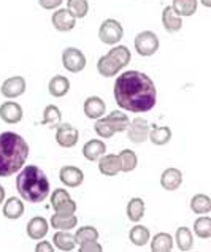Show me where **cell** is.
<instances>
[{
    "mask_svg": "<svg viewBox=\"0 0 211 252\" xmlns=\"http://www.w3.org/2000/svg\"><path fill=\"white\" fill-rule=\"evenodd\" d=\"M114 100L118 106L130 113L151 111L157 103V89L146 73L129 70L116 78Z\"/></svg>",
    "mask_w": 211,
    "mask_h": 252,
    "instance_id": "cell-1",
    "label": "cell"
},
{
    "mask_svg": "<svg viewBox=\"0 0 211 252\" xmlns=\"http://www.w3.org/2000/svg\"><path fill=\"white\" fill-rule=\"evenodd\" d=\"M29 157V145L14 132L0 133V178H8L24 167Z\"/></svg>",
    "mask_w": 211,
    "mask_h": 252,
    "instance_id": "cell-2",
    "label": "cell"
},
{
    "mask_svg": "<svg viewBox=\"0 0 211 252\" xmlns=\"http://www.w3.org/2000/svg\"><path fill=\"white\" fill-rule=\"evenodd\" d=\"M16 189L21 198L29 203H41L49 195V181L46 173L37 165H27L18 171Z\"/></svg>",
    "mask_w": 211,
    "mask_h": 252,
    "instance_id": "cell-3",
    "label": "cell"
},
{
    "mask_svg": "<svg viewBox=\"0 0 211 252\" xmlns=\"http://www.w3.org/2000/svg\"><path fill=\"white\" fill-rule=\"evenodd\" d=\"M124 37V29L116 19H105L99 29V38L105 45H116Z\"/></svg>",
    "mask_w": 211,
    "mask_h": 252,
    "instance_id": "cell-4",
    "label": "cell"
},
{
    "mask_svg": "<svg viewBox=\"0 0 211 252\" xmlns=\"http://www.w3.org/2000/svg\"><path fill=\"white\" fill-rule=\"evenodd\" d=\"M134 43H135V51L141 57H151L152 54H156L159 49V38H157V35L151 31L140 32L135 37Z\"/></svg>",
    "mask_w": 211,
    "mask_h": 252,
    "instance_id": "cell-5",
    "label": "cell"
},
{
    "mask_svg": "<svg viewBox=\"0 0 211 252\" xmlns=\"http://www.w3.org/2000/svg\"><path fill=\"white\" fill-rule=\"evenodd\" d=\"M62 65L70 73H79L86 67V56L78 48H65L62 53Z\"/></svg>",
    "mask_w": 211,
    "mask_h": 252,
    "instance_id": "cell-6",
    "label": "cell"
},
{
    "mask_svg": "<svg viewBox=\"0 0 211 252\" xmlns=\"http://www.w3.org/2000/svg\"><path fill=\"white\" fill-rule=\"evenodd\" d=\"M51 206L57 214H75L76 203L65 189H56L51 193Z\"/></svg>",
    "mask_w": 211,
    "mask_h": 252,
    "instance_id": "cell-7",
    "label": "cell"
},
{
    "mask_svg": "<svg viewBox=\"0 0 211 252\" xmlns=\"http://www.w3.org/2000/svg\"><path fill=\"white\" fill-rule=\"evenodd\" d=\"M79 138V132L78 128H75L71 124H64L56 126V141L57 145L62 148H73Z\"/></svg>",
    "mask_w": 211,
    "mask_h": 252,
    "instance_id": "cell-8",
    "label": "cell"
},
{
    "mask_svg": "<svg viewBox=\"0 0 211 252\" xmlns=\"http://www.w3.org/2000/svg\"><path fill=\"white\" fill-rule=\"evenodd\" d=\"M149 122L143 118H135L134 121L129 122L127 127V138L132 143H144L148 140L149 135Z\"/></svg>",
    "mask_w": 211,
    "mask_h": 252,
    "instance_id": "cell-9",
    "label": "cell"
},
{
    "mask_svg": "<svg viewBox=\"0 0 211 252\" xmlns=\"http://www.w3.org/2000/svg\"><path fill=\"white\" fill-rule=\"evenodd\" d=\"M51 23L59 32H70L76 26V18L67 8H57L51 16Z\"/></svg>",
    "mask_w": 211,
    "mask_h": 252,
    "instance_id": "cell-10",
    "label": "cell"
},
{
    "mask_svg": "<svg viewBox=\"0 0 211 252\" xmlns=\"http://www.w3.org/2000/svg\"><path fill=\"white\" fill-rule=\"evenodd\" d=\"M26 88H27V84L23 76H11L2 83L0 92H2V95L6 98H16L19 95H23L26 92Z\"/></svg>",
    "mask_w": 211,
    "mask_h": 252,
    "instance_id": "cell-11",
    "label": "cell"
},
{
    "mask_svg": "<svg viewBox=\"0 0 211 252\" xmlns=\"http://www.w3.org/2000/svg\"><path fill=\"white\" fill-rule=\"evenodd\" d=\"M99 171L105 176H116L122 171L119 154H104L99 159Z\"/></svg>",
    "mask_w": 211,
    "mask_h": 252,
    "instance_id": "cell-12",
    "label": "cell"
},
{
    "mask_svg": "<svg viewBox=\"0 0 211 252\" xmlns=\"http://www.w3.org/2000/svg\"><path fill=\"white\" fill-rule=\"evenodd\" d=\"M24 118V111L16 102H5L0 105V119L6 124H18Z\"/></svg>",
    "mask_w": 211,
    "mask_h": 252,
    "instance_id": "cell-13",
    "label": "cell"
},
{
    "mask_svg": "<svg viewBox=\"0 0 211 252\" xmlns=\"http://www.w3.org/2000/svg\"><path fill=\"white\" fill-rule=\"evenodd\" d=\"M59 178L64 186L67 187H79L84 181V173L73 165H65L59 171Z\"/></svg>",
    "mask_w": 211,
    "mask_h": 252,
    "instance_id": "cell-14",
    "label": "cell"
},
{
    "mask_svg": "<svg viewBox=\"0 0 211 252\" xmlns=\"http://www.w3.org/2000/svg\"><path fill=\"white\" fill-rule=\"evenodd\" d=\"M27 236L34 241H40L46 236L48 230H49V224L46 222L45 218H40V216H37V218H32L31 220L27 222Z\"/></svg>",
    "mask_w": 211,
    "mask_h": 252,
    "instance_id": "cell-15",
    "label": "cell"
},
{
    "mask_svg": "<svg viewBox=\"0 0 211 252\" xmlns=\"http://www.w3.org/2000/svg\"><path fill=\"white\" fill-rule=\"evenodd\" d=\"M83 110H84V114L89 119H99L105 114L106 111V106H105V102L102 100L100 97L97 95H91L84 100V105H83Z\"/></svg>",
    "mask_w": 211,
    "mask_h": 252,
    "instance_id": "cell-16",
    "label": "cell"
},
{
    "mask_svg": "<svg viewBox=\"0 0 211 252\" xmlns=\"http://www.w3.org/2000/svg\"><path fill=\"white\" fill-rule=\"evenodd\" d=\"M183 184V173H181L178 168H167L164 170L162 176H161V186L165 190L173 192L176 190L178 187Z\"/></svg>",
    "mask_w": 211,
    "mask_h": 252,
    "instance_id": "cell-17",
    "label": "cell"
},
{
    "mask_svg": "<svg viewBox=\"0 0 211 252\" xmlns=\"http://www.w3.org/2000/svg\"><path fill=\"white\" fill-rule=\"evenodd\" d=\"M162 24L165 27L167 32L170 33H176L183 29V18L178 16L175 10L170 6H165L164 11H162Z\"/></svg>",
    "mask_w": 211,
    "mask_h": 252,
    "instance_id": "cell-18",
    "label": "cell"
},
{
    "mask_svg": "<svg viewBox=\"0 0 211 252\" xmlns=\"http://www.w3.org/2000/svg\"><path fill=\"white\" fill-rule=\"evenodd\" d=\"M105 153H106V145L102 140H97V138L89 140L83 146V156L89 162H97Z\"/></svg>",
    "mask_w": 211,
    "mask_h": 252,
    "instance_id": "cell-19",
    "label": "cell"
},
{
    "mask_svg": "<svg viewBox=\"0 0 211 252\" xmlns=\"http://www.w3.org/2000/svg\"><path fill=\"white\" fill-rule=\"evenodd\" d=\"M48 91H49V94L53 97H57V98L65 97L69 94V91H70V81H69V78L64 76V75H56V76H53V78H51L49 84H48Z\"/></svg>",
    "mask_w": 211,
    "mask_h": 252,
    "instance_id": "cell-20",
    "label": "cell"
},
{
    "mask_svg": "<svg viewBox=\"0 0 211 252\" xmlns=\"http://www.w3.org/2000/svg\"><path fill=\"white\" fill-rule=\"evenodd\" d=\"M53 243H54L56 249L64 251V252L75 251V248H76L75 235L69 233L67 230H59V232H56L53 236Z\"/></svg>",
    "mask_w": 211,
    "mask_h": 252,
    "instance_id": "cell-21",
    "label": "cell"
},
{
    "mask_svg": "<svg viewBox=\"0 0 211 252\" xmlns=\"http://www.w3.org/2000/svg\"><path fill=\"white\" fill-rule=\"evenodd\" d=\"M105 122L108 126L111 127V130L114 133H119V132H126L127 130V127H129V116H126L122 111H111L108 116L104 118Z\"/></svg>",
    "mask_w": 211,
    "mask_h": 252,
    "instance_id": "cell-22",
    "label": "cell"
},
{
    "mask_svg": "<svg viewBox=\"0 0 211 252\" xmlns=\"http://www.w3.org/2000/svg\"><path fill=\"white\" fill-rule=\"evenodd\" d=\"M26 208L23 200L18 197H10L3 205V216L6 219H19L24 214Z\"/></svg>",
    "mask_w": 211,
    "mask_h": 252,
    "instance_id": "cell-23",
    "label": "cell"
},
{
    "mask_svg": "<svg viewBox=\"0 0 211 252\" xmlns=\"http://www.w3.org/2000/svg\"><path fill=\"white\" fill-rule=\"evenodd\" d=\"M51 227L54 230H71L78 225V218L75 214H54L51 218Z\"/></svg>",
    "mask_w": 211,
    "mask_h": 252,
    "instance_id": "cell-24",
    "label": "cell"
},
{
    "mask_svg": "<svg viewBox=\"0 0 211 252\" xmlns=\"http://www.w3.org/2000/svg\"><path fill=\"white\" fill-rule=\"evenodd\" d=\"M97 70H99V73L102 76H105V78H113L119 73V71L122 70L118 63H116L110 56L105 54V56H102L99 62H97Z\"/></svg>",
    "mask_w": 211,
    "mask_h": 252,
    "instance_id": "cell-25",
    "label": "cell"
},
{
    "mask_svg": "<svg viewBox=\"0 0 211 252\" xmlns=\"http://www.w3.org/2000/svg\"><path fill=\"white\" fill-rule=\"evenodd\" d=\"M148 138H149V141L152 143V145L164 146L172 140V130H170V127H157V126H154L149 130Z\"/></svg>",
    "mask_w": 211,
    "mask_h": 252,
    "instance_id": "cell-26",
    "label": "cell"
},
{
    "mask_svg": "<svg viewBox=\"0 0 211 252\" xmlns=\"http://www.w3.org/2000/svg\"><path fill=\"white\" fill-rule=\"evenodd\" d=\"M175 241H176V246L179 251H191L194 246V236L192 232L187 227H178L176 233H175Z\"/></svg>",
    "mask_w": 211,
    "mask_h": 252,
    "instance_id": "cell-27",
    "label": "cell"
},
{
    "mask_svg": "<svg viewBox=\"0 0 211 252\" xmlns=\"http://www.w3.org/2000/svg\"><path fill=\"white\" fill-rule=\"evenodd\" d=\"M173 249V236L170 233H157L151 241L152 252H170Z\"/></svg>",
    "mask_w": 211,
    "mask_h": 252,
    "instance_id": "cell-28",
    "label": "cell"
},
{
    "mask_svg": "<svg viewBox=\"0 0 211 252\" xmlns=\"http://www.w3.org/2000/svg\"><path fill=\"white\" fill-rule=\"evenodd\" d=\"M149 238H151V233H149L148 227H144V225H135V227L130 228V232H129L130 243L135 244V246H138V248L148 244Z\"/></svg>",
    "mask_w": 211,
    "mask_h": 252,
    "instance_id": "cell-29",
    "label": "cell"
},
{
    "mask_svg": "<svg viewBox=\"0 0 211 252\" xmlns=\"http://www.w3.org/2000/svg\"><path fill=\"white\" fill-rule=\"evenodd\" d=\"M146 211V206H144V201L141 198H132L127 205V218L132 222H140Z\"/></svg>",
    "mask_w": 211,
    "mask_h": 252,
    "instance_id": "cell-30",
    "label": "cell"
},
{
    "mask_svg": "<svg viewBox=\"0 0 211 252\" xmlns=\"http://www.w3.org/2000/svg\"><path fill=\"white\" fill-rule=\"evenodd\" d=\"M172 8L178 16H192L197 11V0H173Z\"/></svg>",
    "mask_w": 211,
    "mask_h": 252,
    "instance_id": "cell-31",
    "label": "cell"
},
{
    "mask_svg": "<svg viewBox=\"0 0 211 252\" xmlns=\"http://www.w3.org/2000/svg\"><path fill=\"white\" fill-rule=\"evenodd\" d=\"M191 210L195 214H208L211 211V198L207 195V193H197L194 195L191 200Z\"/></svg>",
    "mask_w": 211,
    "mask_h": 252,
    "instance_id": "cell-32",
    "label": "cell"
},
{
    "mask_svg": "<svg viewBox=\"0 0 211 252\" xmlns=\"http://www.w3.org/2000/svg\"><path fill=\"white\" fill-rule=\"evenodd\" d=\"M108 56L111 57V59L118 63V65L122 68V67H126V65H129V62H130V59H132V54H130V51H129V48L127 46H122V45H119V46H114L113 49H110V53H108Z\"/></svg>",
    "mask_w": 211,
    "mask_h": 252,
    "instance_id": "cell-33",
    "label": "cell"
},
{
    "mask_svg": "<svg viewBox=\"0 0 211 252\" xmlns=\"http://www.w3.org/2000/svg\"><path fill=\"white\" fill-rule=\"evenodd\" d=\"M61 119H62V111L59 110V108H57L56 105H48L45 108V111H43V119H41L40 124L53 127L57 124V122H61Z\"/></svg>",
    "mask_w": 211,
    "mask_h": 252,
    "instance_id": "cell-34",
    "label": "cell"
},
{
    "mask_svg": "<svg viewBox=\"0 0 211 252\" xmlns=\"http://www.w3.org/2000/svg\"><path fill=\"white\" fill-rule=\"evenodd\" d=\"M194 233L199 236L200 240L211 238V219L203 214V218H199L194 222Z\"/></svg>",
    "mask_w": 211,
    "mask_h": 252,
    "instance_id": "cell-35",
    "label": "cell"
},
{
    "mask_svg": "<svg viewBox=\"0 0 211 252\" xmlns=\"http://www.w3.org/2000/svg\"><path fill=\"white\" fill-rule=\"evenodd\" d=\"M67 10L76 19L84 18L89 13V2L87 0H67Z\"/></svg>",
    "mask_w": 211,
    "mask_h": 252,
    "instance_id": "cell-36",
    "label": "cell"
},
{
    "mask_svg": "<svg viewBox=\"0 0 211 252\" xmlns=\"http://www.w3.org/2000/svg\"><path fill=\"white\" fill-rule=\"evenodd\" d=\"M119 157H121V162H122V171L124 173L134 171L137 168L138 157L132 149H122L119 153Z\"/></svg>",
    "mask_w": 211,
    "mask_h": 252,
    "instance_id": "cell-37",
    "label": "cell"
},
{
    "mask_svg": "<svg viewBox=\"0 0 211 252\" xmlns=\"http://www.w3.org/2000/svg\"><path fill=\"white\" fill-rule=\"evenodd\" d=\"M92 240H99V232H97L96 227L84 225V227L76 230V233H75V241H76V244H83L86 241H92Z\"/></svg>",
    "mask_w": 211,
    "mask_h": 252,
    "instance_id": "cell-38",
    "label": "cell"
},
{
    "mask_svg": "<svg viewBox=\"0 0 211 252\" xmlns=\"http://www.w3.org/2000/svg\"><path fill=\"white\" fill-rule=\"evenodd\" d=\"M94 130H96V133L100 136V138H104V140L111 138V136L114 135V132L111 130V127L106 124L104 118L96 119V124H94Z\"/></svg>",
    "mask_w": 211,
    "mask_h": 252,
    "instance_id": "cell-39",
    "label": "cell"
},
{
    "mask_svg": "<svg viewBox=\"0 0 211 252\" xmlns=\"http://www.w3.org/2000/svg\"><path fill=\"white\" fill-rule=\"evenodd\" d=\"M102 251H104V248L100 246V243H97V240L79 244V252H102Z\"/></svg>",
    "mask_w": 211,
    "mask_h": 252,
    "instance_id": "cell-40",
    "label": "cell"
},
{
    "mask_svg": "<svg viewBox=\"0 0 211 252\" xmlns=\"http://www.w3.org/2000/svg\"><path fill=\"white\" fill-rule=\"evenodd\" d=\"M64 0H38V3L41 8L45 10H57L62 5Z\"/></svg>",
    "mask_w": 211,
    "mask_h": 252,
    "instance_id": "cell-41",
    "label": "cell"
},
{
    "mask_svg": "<svg viewBox=\"0 0 211 252\" xmlns=\"http://www.w3.org/2000/svg\"><path fill=\"white\" fill-rule=\"evenodd\" d=\"M35 252H54V246L48 241H41L37 243V246H35Z\"/></svg>",
    "mask_w": 211,
    "mask_h": 252,
    "instance_id": "cell-42",
    "label": "cell"
},
{
    "mask_svg": "<svg viewBox=\"0 0 211 252\" xmlns=\"http://www.w3.org/2000/svg\"><path fill=\"white\" fill-rule=\"evenodd\" d=\"M3 200H5V189L3 186H0V205L3 203Z\"/></svg>",
    "mask_w": 211,
    "mask_h": 252,
    "instance_id": "cell-43",
    "label": "cell"
},
{
    "mask_svg": "<svg viewBox=\"0 0 211 252\" xmlns=\"http://www.w3.org/2000/svg\"><path fill=\"white\" fill-rule=\"evenodd\" d=\"M200 2L203 3V6H207V8H210V6H211V0H200Z\"/></svg>",
    "mask_w": 211,
    "mask_h": 252,
    "instance_id": "cell-44",
    "label": "cell"
}]
</instances>
